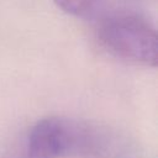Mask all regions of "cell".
I'll use <instances>...</instances> for the list:
<instances>
[{
	"mask_svg": "<svg viewBox=\"0 0 158 158\" xmlns=\"http://www.w3.org/2000/svg\"><path fill=\"white\" fill-rule=\"evenodd\" d=\"M100 42L115 56L148 67L158 63L154 26L135 12H109L99 20Z\"/></svg>",
	"mask_w": 158,
	"mask_h": 158,
	"instance_id": "1",
	"label": "cell"
},
{
	"mask_svg": "<svg viewBox=\"0 0 158 158\" xmlns=\"http://www.w3.org/2000/svg\"><path fill=\"white\" fill-rule=\"evenodd\" d=\"M93 142L90 128L68 118L46 117L32 127L22 158H60L88 151Z\"/></svg>",
	"mask_w": 158,
	"mask_h": 158,
	"instance_id": "2",
	"label": "cell"
},
{
	"mask_svg": "<svg viewBox=\"0 0 158 158\" xmlns=\"http://www.w3.org/2000/svg\"><path fill=\"white\" fill-rule=\"evenodd\" d=\"M65 14L84 20H101L109 9L105 0H53Z\"/></svg>",
	"mask_w": 158,
	"mask_h": 158,
	"instance_id": "3",
	"label": "cell"
}]
</instances>
